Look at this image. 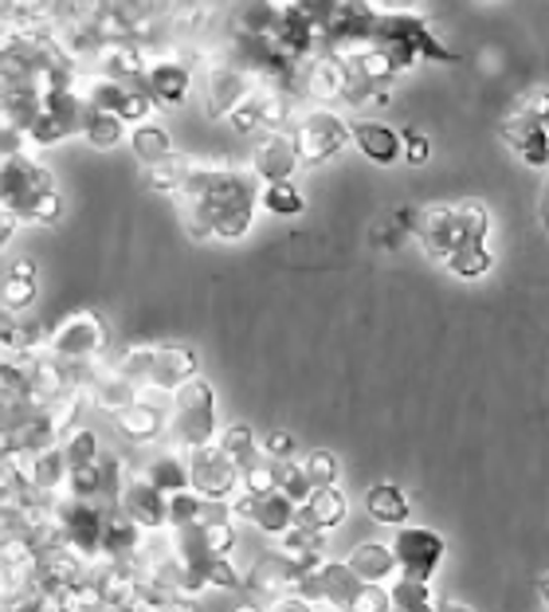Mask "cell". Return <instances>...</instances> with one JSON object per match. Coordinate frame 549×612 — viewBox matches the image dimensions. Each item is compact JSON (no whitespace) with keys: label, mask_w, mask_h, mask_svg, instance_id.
I'll return each instance as SVG.
<instances>
[{"label":"cell","mask_w":549,"mask_h":612,"mask_svg":"<svg viewBox=\"0 0 549 612\" xmlns=\"http://www.w3.org/2000/svg\"><path fill=\"white\" fill-rule=\"evenodd\" d=\"M114 374L130 377L134 385H154L173 397L189 377H197V354L189 346H134L122 354Z\"/></svg>","instance_id":"cell-1"},{"label":"cell","mask_w":549,"mask_h":612,"mask_svg":"<svg viewBox=\"0 0 549 612\" xmlns=\"http://www.w3.org/2000/svg\"><path fill=\"white\" fill-rule=\"evenodd\" d=\"M173 429L181 448H201L216 439V393L204 377H189L173 393Z\"/></svg>","instance_id":"cell-2"},{"label":"cell","mask_w":549,"mask_h":612,"mask_svg":"<svg viewBox=\"0 0 549 612\" xmlns=\"http://www.w3.org/2000/svg\"><path fill=\"white\" fill-rule=\"evenodd\" d=\"M102 346H107V326H102V319L91 311L67 314V319L52 330V338H47V354H52L55 361H87V357H94Z\"/></svg>","instance_id":"cell-3"},{"label":"cell","mask_w":549,"mask_h":612,"mask_svg":"<svg viewBox=\"0 0 549 612\" xmlns=\"http://www.w3.org/2000/svg\"><path fill=\"white\" fill-rule=\"evenodd\" d=\"M189 487H197L204 499H216V503H228L232 491L239 487V467L216 448V439L189 448Z\"/></svg>","instance_id":"cell-4"},{"label":"cell","mask_w":549,"mask_h":612,"mask_svg":"<svg viewBox=\"0 0 549 612\" xmlns=\"http://www.w3.org/2000/svg\"><path fill=\"white\" fill-rule=\"evenodd\" d=\"M291 142H294L299 162L318 165V162H326L329 154H338V149L346 146L349 126L338 119V114H329V110H314V114H306V119L299 122Z\"/></svg>","instance_id":"cell-5"},{"label":"cell","mask_w":549,"mask_h":612,"mask_svg":"<svg viewBox=\"0 0 549 612\" xmlns=\"http://www.w3.org/2000/svg\"><path fill=\"white\" fill-rule=\"evenodd\" d=\"M393 558L404 577L432 581L439 558H444V538H439L436 531H424V526H404L393 542Z\"/></svg>","instance_id":"cell-6"},{"label":"cell","mask_w":549,"mask_h":612,"mask_svg":"<svg viewBox=\"0 0 549 612\" xmlns=\"http://www.w3.org/2000/svg\"><path fill=\"white\" fill-rule=\"evenodd\" d=\"M349 514L346 494L338 491V483H326V487H311V494L299 503V514H294V526L302 531H334L341 526Z\"/></svg>","instance_id":"cell-7"},{"label":"cell","mask_w":549,"mask_h":612,"mask_svg":"<svg viewBox=\"0 0 549 612\" xmlns=\"http://www.w3.org/2000/svg\"><path fill=\"white\" fill-rule=\"evenodd\" d=\"M503 137L522 154V162L534 165V169H546L549 165V130L534 119L530 110H518L503 122Z\"/></svg>","instance_id":"cell-8"},{"label":"cell","mask_w":549,"mask_h":612,"mask_svg":"<svg viewBox=\"0 0 549 612\" xmlns=\"http://www.w3.org/2000/svg\"><path fill=\"white\" fill-rule=\"evenodd\" d=\"M119 507L142 526V531H161L165 526V491H157L149 479H142V476L126 479ZM165 531H169V526H165Z\"/></svg>","instance_id":"cell-9"},{"label":"cell","mask_w":549,"mask_h":612,"mask_svg":"<svg viewBox=\"0 0 549 612\" xmlns=\"http://www.w3.org/2000/svg\"><path fill=\"white\" fill-rule=\"evenodd\" d=\"M146 91L154 107H184L192 91V75L184 64H154L146 75Z\"/></svg>","instance_id":"cell-10"},{"label":"cell","mask_w":549,"mask_h":612,"mask_svg":"<svg viewBox=\"0 0 549 612\" xmlns=\"http://www.w3.org/2000/svg\"><path fill=\"white\" fill-rule=\"evenodd\" d=\"M137 476L149 479V483L165 494L181 491V487H189V459H181L177 448H154L146 464L137 467Z\"/></svg>","instance_id":"cell-11"},{"label":"cell","mask_w":549,"mask_h":612,"mask_svg":"<svg viewBox=\"0 0 549 612\" xmlns=\"http://www.w3.org/2000/svg\"><path fill=\"white\" fill-rule=\"evenodd\" d=\"M294 514H299V503L294 499H287L279 487L267 494H256V507H251V526L264 534H271V538H279V534H287L294 526Z\"/></svg>","instance_id":"cell-12"},{"label":"cell","mask_w":549,"mask_h":612,"mask_svg":"<svg viewBox=\"0 0 549 612\" xmlns=\"http://www.w3.org/2000/svg\"><path fill=\"white\" fill-rule=\"evenodd\" d=\"M349 137H354V146L377 165H393L396 157H401V134H396L393 126H384V122H357V126L349 130Z\"/></svg>","instance_id":"cell-13"},{"label":"cell","mask_w":549,"mask_h":612,"mask_svg":"<svg viewBox=\"0 0 549 612\" xmlns=\"http://www.w3.org/2000/svg\"><path fill=\"white\" fill-rule=\"evenodd\" d=\"M256 174L264 181H287L294 174V165H299V154H294V142L291 137H264L256 149Z\"/></svg>","instance_id":"cell-14"},{"label":"cell","mask_w":549,"mask_h":612,"mask_svg":"<svg viewBox=\"0 0 549 612\" xmlns=\"http://www.w3.org/2000/svg\"><path fill=\"white\" fill-rule=\"evenodd\" d=\"M114 429L126 439H134V444H154L157 432H161V412L149 409L142 397H134L126 409L114 412Z\"/></svg>","instance_id":"cell-15"},{"label":"cell","mask_w":549,"mask_h":612,"mask_svg":"<svg viewBox=\"0 0 549 612\" xmlns=\"http://www.w3.org/2000/svg\"><path fill=\"white\" fill-rule=\"evenodd\" d=\"M346 566L354 569L361 581H369V586H381V581H389L396 569V558L389 546H377V542H361V546L354 549L346 558Z\"/></svg>","instance_id":"cell-16"},{"label":"cell","mask_w":549,"mask_h":612,"mask_svg":"<svg viewBox=\"0 0 549 612\" xmlns=\"http://www.w3.org/2000/svg\"><path fill=\"white\" fill-rule=\"evenodd\" d=\"M366 511H369V519L384 522V526H401V522L408 519V499H404L401 487L377 483L366 491Z\"/></svg>","instance_id":"cell-17"},{"label":"cell","mask_w":549,"mask_h":612,"mask_svg":"<svg viewBox=\"0 0 549 612\" xmlns=\"http://www.w3.org/2000/svg\"><path fill=\"white\" fill-rule=\"evenodd\" d=\"M130 146H134L137 162L157 165V162H165V157L173 154V137H169V130H165V126H154V122H137V130L130 134Z\"/></svg>","instance_id":"cell-18"},{"label":"cell","mask_w":549,"mask_h":612,"mask_svg":"<svg viewBox=\"0 0 549 612\" xmlns=\"http://www.w3.org/2000/svg\"><path fill=\"white\" fill-rule=\"evenodd\" d=\"M82 134L91 142L94 149H114L126 134V122L114 114V110H87V119H82Z\"/></svg>","instance_id":"cell-19"},{"label":"cell","mask_w":549,"mask_h":612,"mask_svg":"<svg viewBox=\"0 0 549 612\" xmlns=\"http://www.w3.org/2000/svg\"><path fill=\"white\" fill-rule=\"evenodd\" d=\"M389 609H401V612H424V609H436L432 601V586L421 581V577H404L389 589Z\"/></svg>","instance_id":"cell-20"},{"label":"cell","mask_w":549,"mask_h":612,"mask_svg":"<svg viewBox=\"0 0 549 612\" xmlns=\"http://www.w3.org/2000/svg\"><path fill=\"white\" fill-rule=\"evenodd\" d=\"M448 271L463 275V279H479V275H486L494 267V256L486 252V244H459L448 252Z\"/></svg>","instance_id":"cell-21"},{"label":"cell","mask_w":549,"mask_h":612,"mask_svg":"<svg viewBox=\"0 0 549 612\" xmlns=\"http://www.w3.org/2000/svg\"><path fill=\"white\" fill-rule=\"evenodd\" d=\"M274 471H279V459H271L267 452H256V456L239 467V487H244V494L274 491Z\"/></svg>","instance_id":"cell-22"},{"label":"cell","mask_w":549,"mask_h":612,"mask_svg":"<svg viewBox=\"0 0 549 612\" xmlns=\"http://www.w3.org/2000/svg\"><path fill=\"white\" fill-rule=\"evenodd\" d=\"M259 204L271 209L274 216H294V212L306 209V201H302V192L291 185V177L287 181H267V189L259 192Z\"/></svg>","instance_id":"cell-23"},{"label":"cell","mask_w":549,"mask_h":612,"mask_svg":"<svg viewBox=\"0 0 549 612\" xmlns=\"http://www.w3.org/2000/svg\"><path fill=\"white\" fill-rule=\"evenodd\" d=\"M216 448L224 452V456H228L236 467H244L247 459L259 452V439L251 436V429H247V424H232V429H224L216 436Z\"/></svg>","instance_id":"cell-24"},{"label":"cell","mask_w":549,"mask_h":612,"mask_svg":"<svg viewBox=\"0 0 549 612\" xmlns=\"http://www.w3.org/2000/svg\"><path fill=\"white\" fill-rule=\"evenodd\" d=\"M274 487L287 494V499H294V503H302L306 494H311V476H306V464H294L291 459H279V471H274Z\"/></svg>","instance_id":"cell-25"},{"label":"cell","mask_w":549,"mask_h":612,"mask_svg":"<svg viewBox=\"0 0 549 612\" xmlns=\"http://www.w3.org/2000/svg\"><path fill=\"white\" fill-rule=\"evenodd\" d=\"M32 299H36V275L9 271V279L0 283V307L4 311H24V307H32Z\"/></svg>","instance_id":"cell-26"},{"label":"cell","mask_w":549,"mask_h":612,"mask_svg":"<svg viewBox=\"0 0 549 612\" xmlns=\"http://www.w3.org/2000/svg\"><path fill=\"white\" fill-rule=\"evenodd\" d=\"M64 459H67V467L94 464V459H99V432L94 429H71V436L64 439Z\"/></svg>","instance_id":"cell-27"},{"label":"cell","mask_w":549,"mask_h":612,"mask_svg":"<svg viewBox=\"0 0 549 612\" xmlns=\"http://www.w3.org/2000/svg\"><path fill=\"white\" fill-rule=\"evenodd\" d=\"M59 212H64V201H59V192H55V189H44V192H36V197L27 201L24 216H27V220H36V224H55V220H59Z\"/></svg>","instance_id":"cell-28"},{"label":"cell","mask_w":549,"mask_h":612,"mask_svg":"<svg viewBox=\"0 0 549 612\" xmlns=\"http://www.w3.org/2000/svg\"><path fill=\"white\" fill-rule=\"evenodd\" d=\"M306 476H311L314 487H326V483H338V459H334V452L318 448L306 456Z\"/></svg>","instance_id":"cell-29"},{"label":"cell","mask_w":549,"mask_h":612,"mask_svg":"<svg viewBox=\"0 0 549 612\" xmlns=\"http://www.w3.org/2000/svg\"><path fill=\"white\" fill-rule=\"evenodd\" d=\"M349 609H373V612H384L389 609V593H384L381 586H361L357 589V597H354V604H349Z\"/></svg>","instance_id":"cell-30"},{"label":"cell","mask_w":549,"mask_h":612,"mask_svg":"<svg viewBox=\"0 0 549 612\" xmlns=\"http://www.w3.org/2000/svg\"><path fill=\"white\" fill-rule=\"evenodd\" d=\"M401 146H404V162L408 165H424L428 162V154H432V142L424 134H404Z\"/></svg>","instance_id":"cell-31"},{"label":"cell","mask_w":549,"mask_h":612,"mask_svg":"<svg viewBox=\"0 0 549 612\" xmlns=\"http://www.w3.org/2000/svg\"><path fill=\"white\" fill-rule=\"evenodd\" d=\"M259 452H267L271 459H291L294 456V439L287 432H271L267 439H259Z\"/></svg>","instance_id":"cell-32"},{"label":"cell","mask_w":549,"mask_h":612,"mask_svg":"<svg viewBox=\"0 0 549 612\" xmlns=\"http://www.w3.org/2000/svg\"><path fill=\"white\" fill-rule=\"evenodd\" d=\"M12 224H16V212H0V244L12 236Z\"/></svg>","instance_id":"cell-33"},{"label":"cell","mask_w":549,"mask_h":612,"mask_svg":"<svg viewBox=\"0 0 549 612\" xmlns=\"http://www.w3.org/2000/svg\"><path fill=\"white\" fill-rule=\"evenodd\" d=\"M538 212H541V224H546V229H549V185H546V192H541Z\"/></svg>","instance_id":"cell-34"},{"label":"cell","mask_w":549,"mask_h":612,"mask_svg":"<svg viewBox=\"0 0 549 612\" xmlns=\"http://www.w3.org/2000/svg\"><path fill=\"white\" fill-rule=\"evenodd\" d=\"M444 609H448V612H471V604H459V601H448V604H444Z\"/></svg>","instance_id":"cell-35"},{"label":"cell","mask_w":549,"mask_h":612,"mask_svg":"<svg viewBox=\"0 0 549 612\" xmlns=\"http://www.w3.org/2000/svg\"><path fill=\"white\" fill-rule=\"evenodd\" d=\"M541 601H546V609H549V574L541 577Z\"/></svg>","instance_id":"cell-36"},{"label":"cell","mask_w":549,"mask_h":612,"mask_svg":"<svg viewBox=\"0 0 549 612\" xmlns=\"http://www.w3.org/2000/svg\"><path fill=\"white\" fill-rule=\"evenodd\" d=\"M384 4H393V9H404V4H412V0H384Z\"/></svg>","instance_id":"cell-37"}]
</instances>
